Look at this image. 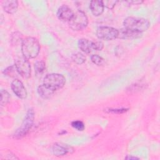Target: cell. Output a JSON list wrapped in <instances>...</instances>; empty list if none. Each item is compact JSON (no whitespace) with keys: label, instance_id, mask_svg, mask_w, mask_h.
<instances>
[{"label":"cell","instance_id":"1","mask_svg":"<svg viewBox=\"0 0 160 160\" xmlns=\"http://www.w3.org/2000/svg\"><path fill=\"white\" fill-rule=\"evenodd\" d=\"M40 51L38 41L32 37H27L21 42V51L23 57L27 59L35 58Z\"/></svg>","mask_w":160,"mask_h":160},{"label":"cell","instance_id":"2","mask_svg":"<svg viewBox=\"0 0 160 160\" xmlns=\"http://www.w3.org/2000/svg\"><path fill=\"white\" fill-rule=\"evenodd\" d=\"M123 25L125 28L142 33L148 29L150 22L148 19L142 18L128 17L124 20Z\"/></svg>","mask_w":160,"mask_h":160},{"label":"cell","instance_id":"3","mask_svg":"<svg viewBox=\"0 0 160 160\" xmlns=\"http://www.w3.org/2000/svg\"><path fill=\"white\" fill-rule=\"evenodd\" d=\"M34 119V111L32 109H29L21 125L14 132V137L16 138H21L27 134L32 126Z\"/></svg>","mask_w":160,"mask_h":160},{"label":"cell","instance_id":"4","mask_svg":"<svg viewBox=\"0 0 160 160\" xmlns=\"http://www.w3.org/2000/svg\"><path fill=\"white\" fill-rule=\"evenodd\" d=\"M66 82V79L62 74L51 73L47 74L43 80V84L56 91L62 88Z\"/></svg>","mask_w":160,"mask_h":160},{"label":"cell","instance_id":"5","mask_svg":"<svg viewBox=\"0 0 160 160\" xmlns=\"http://www.w3.org/2000/svg\"><path fill=\"white\" fill-rule=\"evenodd\" d=\"M71 29L74 31H81L88 24V19L86 14L82 11H78L74 14L72 18L68 22Z\"/></svg>","mask_w":160,"mask_h":160},{"label":"cell","instance_id":"6","mask_svg":"<svg viewBox=\"0 0 160 160\" xmlns=\"http://www.w3.org/2000/svg\"><path fill=\"white\" fill-rule=\"evenodd\" d=\"M17 71L19 75L23 78L28 79L31 76V64L28 59L24 57L18 58L15 61V64Z\"/></svg>","mask_w":160,"mask_h":160},{"label":"cell","instance_id":"7","mask_svg":"<svg viewBox=\"0 0 160 160\" xmlns=\"http://www.w3.org/2000/svg\"><path fill=\"white\" fill-rule=\"evenodd\" d=\"M118 29L112 27L101 26L98 28L96 36L99 39L110 41L118 38Z\"/></svg>","mask_w":160,"mask_h":160},{"label":"cell","instance_id":"8","mask_svg":"<svg viewBox=\"0 0 160 160\" xmlns=\"http://www.w3.org/2000/svg\"><path fill=\"white\" fill-rule=\"evenodd\" d=\"M13 92L20 99H26L28 95L27 91L22 82L18 79H14L11 85Z\"/></svg>","mask_w":160,"mask_h":160},{"label":"cell","instance_id":"9","mask_svg":"<svg viewBox=\"0 0 160 160\" xmlns=\"http://www.w3.org/2000/svg\"><path fill=\"white\" fill-rule=\"evenodd\" d=\"M72 9L66 5L60 6L57 11V16L62 21H69L74 15Z\"/></svg>","mask_w":160,"mask_h":160},{"label":"cell","instance_id":"10","mask_svg":"<svg viewBox=\"0 0 160 160\" xmlns=\"http://www.w3.org/2000/svg\"><path fill=\"white\" fill-rule=\"evenodd\" d=\"M142 36V33L132 31L127 28H122L118 30V38L122 39H132L139 38Z\"/></svg>","mask_w":160,"mask_h":160},{"label":"cell","instance_id":"11","mask_svg":"<svg viewBox=\"0 0 160 160\" xmlns=\"http://www.w3.org/2000/svg\"><path fill=\"white\" fill-rule=\"evenodd\" d=\"M73 148L67 144L56 143L52 146V152L56 156H62L73 152Z\"/></svg>","mask_w":160,"mask_h":160},{"label":"cell","instance_id":"12","mask_svg":"<svg viewBox=\"0 0 160 160\" xmlns=\"http://www.w3.org/2000/svg\"><path fill=\"white\" fill-rule=\"evenodd\" d=\"M104 5L102 1L93 0L90 2L89 8L92 14L95 16H99L104 11Z\"/></svg>","mask_w":160,"mask_h":160},{"label":"cell","instance_id":"13","mask_svg":"<svg viewBox=\"0 0 160 160\" xmlns=\"http://www.w3.org/2000/svg\"><path fill=\"white\" fill-rule=\"evenodd\" d=\"M2 6L5 12L8 14L15 13L18 8V2L16 0H6L2 2Z\"/></svg>","mask_w":160,"mask_h":160},{"label":"cell","instance_id":"14","mask_svg":"<svg viewBox=\"0 0 160 160\" xmlns=\"http://www.w3.org/2000/svg\"><path fill=\"white\" fill-rule=\"evenodd\" d=\"M56 91L49 88L44 84L40 85L38 88V92L39 95L43 99H49L52 98Z\"/></svg>","mask_w":160,"mask_h":160},{"label":"cell","instance_id":"15","mask_svg":"<svg viewBox=\"0 0 160 160\" xmlns=\"http://www.w3.org/2000/svg\"><path fill=\"white\" fill-rule=\"evenodd\" d=\"M78 45L79 48L86 54H89L93 51L92 41H91L87 39H80L78 41Z\"/></svg>","mask_w":160,"mask_h":160},{"label":"cell","instance_id":"16","mask_svg":"<svg viewBox=\"0 0 160 160\" xmlns=\"http://www.w3.org/2000/svg\"><path fill=\"white\" fill-rule=\"evenodd\" d=\"M72 60L77 64H82L86 61V57L81 52L74 53L71 56Z\"/></svg>","mask_w":160,"mask_h":160},{"label":"cell","instance_id":"17","mask_svg":"<svg viewBox=\"0 0 160 160\" xmlns=\"http://www.w3.org/2000/svg\"><path fill=\"white\" fill-rule=\"evenodd\" d=\"M3 73L5 75L11 78H15L18 76V74H19L15 66H11L8 67L6 69H4V71H3Z\"/></svg>","mask_w":160,"mask_h":160},{"label":"cell","instance_id":"18","mask_svg":"<svg viewBox=\"0 0 160 160\" xmlns=\"http://www.w3.org/2000/svg\"><path fill=\"white\" fill-rule=\"evenodd\" d=\"M10 99H11V96L9 93L7 91L4 89H2L1 91V106L6 105L8 102H9Z\"/></svg>","mask_w":160,"mask_h":160},{"label":"cell","instance_id":"19","mask_svg":"<svg viewBox=\"0 0 160 160\" xmlns=\"http://www.w3.org/2000/svg\"><path fill=\"white\" fill-rule=\"evenodd\" d=\"M91 61L97 66H102L105 64V60L98 54H93L91 56Z\"/></svg>","mask_w":160,"mask_h":160},{"label":"cell","instance_id":"20","mask_svg":"<svg viewBox=\"0 0 160 160\" xmlns=\"http://www.w3.org/2000/svg\"><path fill=\"white\" fill-rule=\"evenodd\" d=\"M34 68L37 72L41 73L45 70L46 64L42 61H38L34 64Z\"/></svg>","mask_w":160,"mask_h":160},{"label":"cell","instance_id":"21","mask_svg":"<svg viewBox=\"0 0 160 160\" xmlns=\"http://www.w3.org/2000/svg\"><path fill=\"white\" fill-rule=\"evenodd\" d=\"M11 40L13 44H17L22 40V34L19 32H14L11 35Z\"/></svg>","mask_w":160,"mask_h":160},{"label":"cell","instance_id":"22","mask_svg":"<svg viewBox=\"0 0 160 160\" xmlns=\"http://www.w3.org/2000/svg\"><path fill=\"white\" fill-rule=\"evenodd\" d=\"M71 126L73 128L79 131H83L85 128L84 123L81 121H74L71 122Z\"/></svg>","mask_w":160,"mask_h":160},{"label":"cell","instance_id":"23","mask_svg":"<svg viewBox=\"0 0 160 160\" xmlns=\"http://www.w3.org/2000/svg\"><path fill=\"white\" fill-rule=\"evenodd\" d=\"M92 48L93 50L101 51L104 48V44L101 41H92Z\"/></svg>","mask_w":160,"mask_h":160},{"label":"cell","instance_id":"24","mask_svg":"<svg viewBox=\"0 0 160 160\" xmlns=\"http://www.w3.org/2000/svg\"><path fill=\"white\" fill-rule=\"evenodd\" d=\"M118 1H112V0H110V1H102V3H103V5H104V7H106L108 9H112L114 6L116 5V2Z\"/></svg>","mask_w":160,"mask_h":160},{"label":"cell","instance_id":"25","mask_svg":"<svg viewBox=\"0 0 160 160\" xmlns=\"http://www.w3.org/2000/svg\"><path fill=\"white\" fill-rule=\"evenodd\" d=\"M128 111V109H109V112L116 114H121L123 113Z\"/></svg>","mask_w":160,"mask_h":160},{"label":"cell","instance_id":"26","mask_svg":"<svg viewBox=\"0 0 160 160\" xmlns=\"http://www.w3.org/2000/svg\"><path fill=\"white\" fill-rule=\"evenodd\" d=\"M126 159H139V158H137V157H135V156H130V155H128L127 156L126 158H125Z\"/></svg>","mask_w":160,"mask_h":160}]
</instances>
